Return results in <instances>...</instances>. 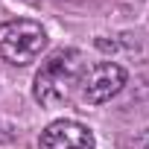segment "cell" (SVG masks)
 I'll list each match as a JSON object with an SVG mask.
<instances>
[{
  "mask_svg": "<svg viewBox=\"0 0 149 149\" xmlns=\"http://www.w3.org/2000/svg\"><path fill=\"white\" fill-rule=\"evenodd\" d=\"M88 70V61L82 56V50H58L53 53L41 70L35 73V85H32V94L41 105L47 108H56L61 102H67L73 97V91L79 88L82 76Z\"/></svg>",
  "mask_w": 149,
  "mask_h": 149,
  "instance_id": "obj_1",
  "label": "cell"
},
{
  "mask_svg": "<svg viewBox=\"0 0 149 149\" xmlns=\"http://www.w3.org/2000/svg\"><path fill=\"white\" fill-rule=\"evenodd\" d=\"M47 47V32L41 24L18 18L0 24V58L9 64H29Z\"/></svg>",
  "mask_w": 149,
  "mask_h": 149,
  "instance_id": "obj_2",
  "label": "cell"
},
{
  "mask_svg": "<svg viewBox=\"0 0 149 149\" xmlns=\"http://www.w3.org/2000/svg\"><path fill=\"white\" fill-rule=\"evenodd\" d=\"M126 85V70L114 61H97L85 70L79 82V97L88 105H102L111 97H117Z\"/></svg>",
  "mask_w": 149,
  "mask_h": 149,
  "instance_id": "obj_3",
  "label": "cell"
},
{
  "mask_svg": "<svg viewBox=\"0 0 149 149\" xmlns=\"http://www.w3.org/2000/svg\"><path fill=\"white\" fill-rule=\"evenodd\" d=\"M38 149H97L94 132L76 120H56L41 132Z\"/></svg>",
  "mask_w": 149,
  "mask_h": 149,
  "instance_id": "obj_4",
  "label": "cell"
},
{
  "mask_svg": "<svg viewBox=\"0 0 149 149\" xmlns=\"http://www.w3.org/2000/svg\"><path fill=\"white\" fill-rule=\"evenodd\" d=\"M9 140H12V126L0 117V143H9Z\"/></svg>",
  "mask_w": 149,
  "mask_h": 149,
  "instance_id": "obj_5",
  "label": "cell"
},
{
  "mask_svg": "<svg viewBox=\"0 0 149 149\" xmlns=\"http://www.w3.org/2000/svg\"><path fill=\"white\" fill-rule=\"evenodd\" d=\"M134 149H149V129H146V132H140V137L134 140Z\"/></svg>",
  "mask_w": 149,
  "mask_h": 149,
  "instance_id": "obj_6",
  "label": "cell"
}]
</instances>
